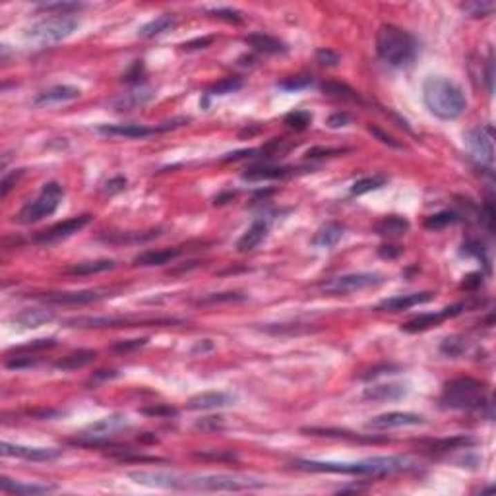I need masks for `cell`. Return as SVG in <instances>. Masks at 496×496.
<instances>
[{"instance_id":"obj_1","label":"cell","mask_w":496,"mask_h":496,"mask_svg":"<svg viewBox=\"0 0 496 496\" xmlns=\"http://www.w3.org/2000/svg\"><path fill=\"white\" fill-rule=\"evenodd\" d=\"M293 466L312 473H340V475H392L415 467V459L409 456H376L360 461H316L297 459Z\"/></svg>"},{"instance_id":"obj_2","label":"cell","mask_w":496,"mask_h":496,"mask_svg":"<svg viewBox=\"0 0 496 496\" xmlns=\"http://www.w3.org/2000/svg\"><path fill=\"white\" fill-rule=\"evenodd\" d=\"M266 486V481L248 475L231 473H204V475H181L163 471L159 488L165 490H198V493H241Z\"/></svg>"},{"instance_id":"obj_3","label":"cell","mask_w":496,"mask_h":496,"mask_svg":"<svg viewBox=\"0 0 496 496\" xmlns=\"http://www.w3.org/2000/svg\"><path fill=\"white\" fill-rule=\"evenodd\" d=\"M423 101L434 117L454 120L467 109V99L456 82L446 76H428L423 84Z\"/></svg>"},{"instance_id":"obj_4","label":"cell","mask_w":496,"mask_h":496,"mask_svg":"<svg viewBox=\"0 0 496 496\" xmlns=\"http://www.w3.org/2000/svg\"><path fill=\"white\" fill-rule=\"evenodd\" d=\"M376 53L389 66H405L415 59L417 43L405 30L392 24H382L376 31Z\"/></svg>"},{"instance_id":"obj_5","label":"cell","mask_w":496,"mask_h":496,"mask_svg":"<svg viewBox=\"0 0 496 496\" xmlns=\"http://www.w3.org/2000/svg\"><path fill=\"white\" fill-rule=\"evenodd\" d=\"M486 388L481 380L461 376L448 382L442 392L440 403L442 407L454 409V411H471L481 407L485 403Z\"/></svg>"},{"instance_id":"obj_6","label":"cell","mask_w":496,"mask_h":496,"mask_svg":"<svg viewBox=\"0 0 496 496\" xmlns=\"http://www.w3.org/2000/svg\"><path fill=\"white\" fill-rule=\"evenodd\" d=\"M80 21L74 16H50L26 30V39L37 45H53L70 37L78 30Z\"/></svg>"},{"instance_id":"obj_7","label":"cell","mask_w":496,"mask_h":496,"mask_svg":"<svg viewBox=\"0 0 496 496\" xmlns=\"http://www.w3.org/2000/svg\"><path fill=\"white\" fill-rule=\"evenodd\" d=\"M62 196H64V190L59 183H47L35 200H31L21 208L18 219L21 223H37L41 219L49 217L57 212Z\"/></svg>"},{"instance_id":"obj_8","label":"cell","mask_w":496,"mask_h":496,"mask_svg":"<svg viewBox=\"0 0 496 496\" xmlns=\"http://www.w3.org/2000/svg\"><path fill=\"white\" fill-rule=\"evenodd\" d=\"M386 282V277L382 273H370V272H357V273H345V275H338L326 279L318 285V289L326 295H351V293L365 291V289H372L378 287Z\"/></svg>"},{"instance_id":"obj_9","label":"cell","mask_w":496,"mask_h":496,"mask_svg":"<svg viewBox=\"0 0 496 496\" xmlns=\"http://www.w3.org/2000/svg\"><path fill=\"white\" fill-rule=\"evenodd\" d=\"M466 146L481 165L490 167L495 163V132L490 125L469 128L466 132Z\"/></svg>"},{"instance_id":"obj_10","label":"cell","mask_w":496,"mask_h":496,"mask_svg":"<svg viewBox=\"0 0 496 496\" xmlns=\"http://www.w3.org/2000/svg\"><path fill=\"white\" fill-rule=\"evenodd\" d=\"M128 425L127 415H109L91 423L88 427L82 430L76 440H72V444H84V446H101L107 442V437H111L113 432H117L120 428H125Z\"/></svg>"},{"instance_id":"obj_11","label":"cell","mask_w":496,"mask_h":496,"mask_svg":"<svg viewBox=\"0 0 496 496\" xmlns=\"http://www.w3.org/2000/svg\"><path fill=\"white\" fill-rule=\"evenodd\" d=\"M91 221V215L84 214L78 215V217H72V219H66V221H60V223L53 225L49 229L41 231L33 237L35 243H43V244H50V243H59V241H64L68 239L72 235H76L78 231H82L86 225H89Z\"/></svg>"},{"instance_id":"obj_12","label":"cell","mask_w":496,"mask_h":496,"mask_svg":"<svg viewBox=\"0 0 496 496\" xmlns=\"http://www.w3.org/2000/svg\"><path fill=\"white\" fill-rule=\"evenodd\" d=\"M425 425V417L417 415V413H407V411H392V413H384L378 417H372L365 425L367 430H394V428L403 427H419Z\"/></svg>"},{"instance_id":"obj_13","label":"cell","mask_w":496,"mask_h":496,"mask_svg":"<svg viewBox=\"0 0 496 496\" xmlns=\"http://www.w3.org/2000/svg\"><path fill=\"white\" fill-rule=\"evenodd\" d=\"M466 306L463 304H454V306H448L444 311L440 312H425V314H419L415 318H411L401 326V330L407 331V333H419V331H427L430 328H437L438 324H442L448 318H454L457 314H461Z\"/></svg>"},{"instance_id":"obj_14","label":"cell","mask_w":496,"mask_h":496,"mask_svg":"<svg viewBox=\"0 0 496 496\" xmlns=\"http://www.w3.org/2000/svg\"><path fill=\"white\" fill-rule=\"evenodd\" d=\"M0 454L4 457H18L28 461H53L62 454L59 448H39V446H21V444H10L2 442Z\"/></svg>"},{"instance_id":"obj_15","label":"cell","mask_w":496,"mask_h":496,"mask_svg":"<svg viewBox=\"0 0 496 496\" xmlns=\"http://www.w3.org/2000/svg\"><path fill=\"white\" fill-rule=\"evenodd\" d=\"M82 95V91L74 86H53L37 93V98L33 99L35 107H53V105H62V103H72Z\"/></svg>"},{"instance_id":"obj_16","label":"cell","mask_w":496,"mask_h":496,"mask_svg":"<svg viewBox=\"0 0 496 496\" xmlns=\"http://www.w3.org/2000/svg\"><path fill=\"white\" fill-rule=\"evenodd\" d=\"M59 486L50 485V483H21V481H12L8 477H0V490L8 493V495H21V496H37L55 493Z\"/></svg>"},{"instance_id":"obj_17","label":"cell","mask_w":496,"mask_h":496,"mask_svg":"<svg viewBox=\"0 0 496 496\" xmlns=\"http://www.w3.org/2000/svg\"><path fill=\"white\" fill-rule=\"evenodd\" d=\"M235 403V396L227 392H202L188 399V409L194 411H210V409L229 407Z\"/></svg>"},{"instance_id":"obj_18","label":"cell","mask_w":496,"mask_h":496,"mask_svg":"<svg viewBox=\"0 0 496 496\" xmlns=\"http://www.w3.org/2000/svg\"><path fill=\"white\" fill-rule=\"evenodd\" d=\"M53 320H55V312L49 309H24L10 318L12 324L21 330H33Z\"/></svg>"},{"instance_id":"obj_19","label":"cell","mask_w":496,"mask_h":496,"mask_svg":"<svg viewBox=\"0 0 496 496\" xmlns=\"http://www.w3.org/2000/svg\"><path fill=\"white\" fill-rule=\"evenodd\" d=\"M432 293L423 291V293H411V295H398V297H392V299H384L376 306V311H388V312H399V311H407V309H413L417 304H423V302L432 301Z\"/></svg>"},{"instance_id":"obj_20","label":"cell","mask_w":496,"mask_h":496,"mask_svg":"<svg viewBox=\"0 0 496 496\" xmlns=\"http://www.w3.org/2000/svg\"><path fill=\"white\" fill-rule=\"evenodd\" d=\"M103 297H107L103 291H66V293H45V297H41L43 301L55 302V304H89V302L101 301Z\"/></svg>"},{"instance_id":"obj_21","label":"cell","mask_w":496,"mask_h":496,"mask_svg":"<svg viewBox=\"0 0 496 496\" xmlns=\"http://www.w3.org/2000/svg\"><path fill=\"white\" fill-rule=\"evenodd\" d=\"M268 231H270V221H268V219H256V221L244 231L243 237L239 239L237 250H239V252H250V250H254V248L268 237Z\"/></svg>"},{"instance_id":"obj_22","label":"cell","mask_w":496,"mask_h":496,"mask_svg":"<svg viewBox=\"0 0 496 496\" xmlns=\"http://www.w3.org/2000/svg\"><path fill=\"white\" fill-rule=\"evenodd\" d=\"M407 396V388L403 384H378V386H370L365 389L362 398L369 401H398Z\"/></svg>"},{"instance_id":"obj_23","label":"cell","mask_w":496,"mask_h":496,"mask_svg":"<svg viewBox=\"0 0 496 496\" xmlns=\"http://www.w3.org/2000/svg\"><path fill=\"white\" fill-rule=\"evenodd\" d=\"M98 132L105 136H120V138H146L156 134L157 128L146 127V125H101Z\"/></svg>"},{"instance_id":"obj_24","label":"cell","mask_w":496,"mask_h":496,"mask_svg":"<svg viewBox=\"0 0 496 496\" xmlns=\"http://www.w3.org/2000/svg\"><path fill=\"white\" fill-rule=\"evenodd\" d=\"M244 41H246V45H250L254 50H258L262 55H279V53L287 50L283 41L275 39L272 35H266V33H250L244 37Z\"/></svg>"},{"instance_id":"obj_25","label":"cell","mask_w":496,"mask_h":496,"mask_svg":"<svg viewBox=\"0 0 496 496\" xmlns=\"http://www.w3.org/2000/svg\"><path fill=\"white\" fill-rule=\"evenodd\" d=\"M181 254V248H163V250H146V252L138 254L134 258V266H163L175 260L176 256Z\"/></svg>"},{"instance_id":"obj_26","label":"cell","mask_w":496,"mask_h":496,"mask_svg":"<svg viewBox=\"0 0 496 496\" xmlns=\"http://www.w3.org/2000/svg\"><path fill=\"white\" fill-rule=\"evenodd\" d=\"M409 231V221L405 217H399V215H389L380 219L378 223L374 225V233L380 237H386V239H394L399 235H405Z\"/></svg>"},{"instance_id":"obj_27","label":"cell","mask_w":496,"mask_h":496,"mask_svg":"<svg viewBox=\"0 0 496 496\" xmlns=\"http://www.w3.org/2000/svg\"><path fill=\"white\" fill-rule=\"evenodd\" d=\"M98 357V353L91 349H80L74 353H68L66 357H62L55 362V369L59 370H78L88 367L89 362H93V359Z\"/></svg>"},{"instance_id":"obj_28","label":"cell","mask_w":496,"mask_h":496,"mask_svg":"<svg viewBox=\"0 0 496 496\" xmlns=\"http://www.w3.org/2000/svg\"><path fill=\"white\" fill-rule=\"evenodd\" d=\"M176 26V18L173 14H163V16H157L156 20L147 21L146 26H142L138 30V37L142 39H151V37H157L165 31L173 30Z\"/></svg>"},{"instance_id":"obj_29","label":"cell","mask_w":496,"mask_h":496,"mask_svg":"<svg viewBox=\"0 0 496 496\" xmlns=\"http://www.w3.org/2000/svg\"><path fill=\"white\" fill-rule=\"evenodd\" d=\"M151 98H154V93L149 89H136V91H130V93H125L120 98L113 99L111 105H113L115 111H132V109L146 105Z\"/></svg>"},{"instance_id":"obj_30","label":"cell","mask_w":496,"mask_h":496,"mask_svg":"<svg viewBox=\"0 0 496 496\" xmlns=\"http://www.w3.org/2000/svg\"><path fill=\"white\" fill-rule=\"evenodd\" d=\"M289 175H293L291 167L260 165L246 169V173H243V178L244 181H272V178H285Z\"/></svg>"},{"instance_id":"obj_31","label":"cell","mask_w":496,"mask_h":496,"mask_svg":"<svg viewBox=\"0 0 496 496\" xmlns=\"http://www.w3.org/2000/svg\"><path fill=\"white\" fill-rule=\"evenodd\" d=\"M341 237H343V227L340 223H328L314 233L311 243L312 246H318V248H331L340 243Z\"/></svg>"},{"instance_id":"obj_32","label":"cell","mask_w":496,"mask_h":496,"mask_svg":"<svg viewBox=\"0 0 496 496\" xmlns=\"http://www.w3.org/2000/svg\"><path fill=\"white\" fill-rule=\"evenodd\" d=\"M115 260H91V262H80L70 266L64 270L68 275H93V273H103L115 270Z\"/></svg>"},{"instance_id":"obj_33","label":"cell","mask_w":496,"mask_h":496,"mask_svg":"<svg viewBox=\"0 0 496 496\" xmlns=\"http://www.w3.org/2000/svg\"><path fill=\"white\" fill-rule=\"evenodd\" d=\"M475 444V440L469 437H452V438H442L437 442H430L428 450L432 452H452V450H463Z\"/></svg>"},{"instance_id":"obj_34","label":"cell","mask_w":496,"mask_h":496,"mask_svg":"<svg viewBox=\"0 0 496 496\" xmlns=\"http://www.w3.org/2000/svg\"><path fill=\"white\" fill-rule=\"evenodd\" d=\"M495 2L493 0H469L459 4V10L471 16V18H486L495 12Z\"/></svg>"},{"instance_id":"obj_35","label":"cell","mask_w":496,"mask_h":496,"mask_svg":"<svg viewBox=\"0 0 496 496\" xmlns=\"http://www.w3.org/2000/svg\"><path fill=\"white\" fill-rule=\"evenodd\" d=\"M322 91L326 95L338 99H349V101H360L359 93L353 88H349L347 84H340V82H324L322 84Z\"/></svg>"},{"instance_id":"obj_36","label":"cell","mask_w":496,"mask_h":496,"mask_svg":"<svg viewBox=\"0 0 496 496\" xmlns=\"http://www.w3.org/2000/svg\"><path fill=\"white\" fill-rule=\"evenodd\" d=\"M459 221V215L456 212H438V214L430 215L425 219V227L430 229V231H438V229H444V227H450V225H456Z\"/></svg>"},{"instance_id":"obj_37","label":"cell","mask_w":496,"mask_h":496,"mask_svg":"<svg viewBox=\"0 0 496 496\" xmlns=\"http://www.w3.org/2000/svg\"><path fill=\"white\" fill-rule=\"evenodd\" d=\"M241 88H243V78L231 76V78H223L221 82L214 84L212 88L205 91V95L208 98H212V95H227V93H233V91Z\"/></svg>"},{"instance_id":"obj_38","label":"cell","mask_w":496,"mask_h":496,"mask_svg":"<svg viewBox=\"0 0 496 496\" xmlns=\"http://www.w3.org/2000/svg\"><path fill=\"white\" fill-rule=\"evenodd\" d=\"M384 185H386L384 176H365V178H360V181H357L355 185L351 186V194H367V192H372V190H378Z\"/></svg>"},{"instance_id":"obj_39","label":"cell","mask_w":496,"mask_h":496,"mask_svg":"<svg viewBox=\"0 0 496 496\" xmlns=\"http://www.w3.org/2000/svg\"><path fill=\"white\" fill-rule=\"evenodd\" d=\"M41 10L57 12V16H70L72 12H78L84 8V4H76V2H43L39 4Z\"/></svg>"},{"instance_id":"obj_40","label":"cell","mask_w":496,"mask_h":496,"mask_svg":"<svg viewBox=\"0 0 496 496\" xmlns=\"http://www.w3.org/2000/svg\"><path fill=\"white\" fill-rule=\"evenodd\" d=\"M277 86L285 89V91H301V89L312 88L314 86V78L312 76H293V78H287L285 82H279Z\"/></svg>"},{"instance_id":"obj_41","label":"cell","mask_w":496,"mask_h":496,"mask_svg":"<svg viewBox=\"0 0 496 496\" xmlns=\"http://www.w3.org/2000/svg\"><path fill=\"white\" fill-rule=\"evenodd\" d=\"M312 122V115L309 111H293L285 117V125L295 130H304Z\"/></svg>"},{"instance_id":"obj_42","label":"cell","mask_w":496,"mask_h":496,"mask_svg":"<svg viewBox=\"0 0 496 496\" xmlns=\"http://www.w3.org/2000/svg\"><path fill=\"white\" fill-rule=\"evenodd\" d=\"M159 237V231H146V233H125L117 235V237H109L107 241L111 243H142V241H149V239H156Z\"/></svg>"},{"instance_id":"obj_43","label":"cell","mask_w":496,"mask_h":496,"mask_svg":"<svg viewBox=\"0 0 496 496\" xmlns=\"http://www.w3.org/2000/svg\"><path fill=\"white\" fill-rule=\"evenodd\" d=\"M246 297L241 293H215V295H208L204 299H200L198 304H215V302H235L244 301Z\"/></svg>"},{"instance_id":"obj_44","label":"cell","mask_w":496,"mask_h":496,"mask_svg":"<svg viewBox=\"0 0 496 496\" xmlns=\"http://www.w3.org/2000/svg\"><path fill=\"white\" fill-rule=\"evenodd\" d=\"M466 349L463 341H459V338H446L440 345V353H444L446 357H459Z\"/></svg>"},{"instance_id":"obj_45","label":"cell","mask_w":496,"mask_h":496,"mask_svg":"<svg viewBox=\"0 0 496 496\" xmlns=\"http://www.w3.org/2000/svg\"><path fill=\"white\" fill-rule=\"evenodd\" d=\"M147 343V338H138V340H122L117 341L111 349L115 353H132V351L142 349Z\"/></svg>"},{"instance_id":"obj_46","label":"cell","mask_w":496,"mask_h":496,"mask_svg":"<svg viewBox=\"0 0 496 496\" xmlns=\"http://www.w3.org/2000/svg\"><path fill=\"white\" fill-rule=\"evenodd\" d=\"M316 60L324 66H338L341 62V57L331 49H318L316 50Z\"/></svg>"},{"instance_id":"obj_47","label":"cell","mask_w":496,"mask_h":496,"mask_svg":"<svg viewBox=\"0 0 496 496\" xmlns=\"http://www.w3.org/2000/svg\"><path fill=\"white\" fill-rule=\"evenodd\" d=\"M210 14H212L214 18L231 21V24H241V21H243V14L237 10H231V8H217V10H210Z\"/></svg>"},{"instance_id":"obj_48","label":"cell","mask_w":496,"mask_h":496,"mask_svg":"<svg viewBox=\"0 0 496 496\" xmlns=\"http://www.w3.org/2000/svg\"><path fill=\"white\" fill-rule=\"evenodd\" d=\"M142 413H144V415H149V417H163V419L176 417V415H178V411H176L175 407H169V405L146 407V409H142Z\"/></svg>"},{"instance_id":"obj_49","label":"cell","mask_w":496,"mask_h":496,"mask_svg":"<svg viewBox=\"0 0 496 496\" xmlns=\"http://www.w3.org/2000/svg\"><path fill=\"white\" fill-rule=\"evenodd\" d=\"M196 428L215 432V430H223L225 423L221 417H208V419H202V421H198V423H196Z\"/></svg>"},{"instance_id":"obj_50","label":"cell","mask_w":496,"mask_h":496,"mask_svg":"<svg viewBox=\"0 0 496 496\" xmlns=\"http://www.w3.org/2000/svg\"><path fill=\"white\" fill-rule=\"evenodd\" d=\"M125 186H127V178H125V176H115V178H111V181L105 183V188H103V190H105L107 194H115V192H120Z\"/></svg>"},{"instance_id":"obj_51","label":"cell","mask_w":496,"mask_h":496,"mask_svg":"<svg viewBox=\"0 0 496 496\" xmlns=\"http://www.w3.org/2000/svg\"><path fill=\"white\" fill-rule=\"evenodd\" d=\"M115 378H118V370H98V372L91 374L89 382H91V384H98V382H109V380Z\"/></svg>"},{"instance_id":"obj_52","label":"cell","mask_w":496,"mask_h":496,"mask_svg":"<svg viewBox=\"0 0 496 496\" xmlns=\"http://www.w3.org/2000/svg\"><path fill=\"white\" fill-rule=\"evenodd\" d=\"M57 345V340H35L30 345H24V347H18L16 351H35V349H49V347H55Z\"/></svg>"},{"instance_id":"obj_53","label":"cell","mask_w":496,"mask_h":496,"mask_svg":"<svg viewBox=\"0 0 496 496\" xmlns=\"http://www.w3.org/2000/svg\"><path fill=\"white\" fill-rule=\"evenodd\" d=\"M369 132H370V134H374V136L378 138V140H380V142H382V144H388V146H392V147H401V146H399V144H398V142H396V138H392V136H389V134H386V132H382L380 128L372 127V125H370V127H369Z\"/></svg>"},{"instance_id":"obj_54","label":"cell","mask_w":496,"mask_h":496,"mask_svg":"<svg viewBox=\"0 0 496 496\" xmlns=\"http://www.w3.org/2000/svg\"><path fill=\"white\" fill-rule=\"evenodd\" d=\"M349 115L347 113H333L330 118H328V127L330 128H341L347 127L349 125Z\"/></svg>"},{"instance_id":"obj_55","label":"cell","mask_w":496,"mask_h":496,"mask_svg":"<svg viewBox=\"0 0 496 496\" xmlns=\"http://www.w3.org/2000/svg\"><path fill=\"white\" fill-rule=\"evenodd\" d=\"M401 252H403V248L398 246V244H384V246H380L378 248L380 256H382V258H388V260L396 258V256H399Z\"/></svg>"},{"instance_id":"obj_56","label":"cell","mask_w":496,"mask_h":496,"mask_svg":"<svg viewBox=\"0 0 496 496\" xmlns=\"http://www.w3.org/2000/svg\"><path fill=\"white\" fill-rule=\"evenodd\" d=\"M345 149H331V147H312L309 149L306 157H328V156H338V154H343Z\"/></svg>"},{"instance_id":"obj_57","label":"cell","mask_w":496,"mask_h":496,"mask_svg":"<svg viewBox=\"0 0 496 496\" xmlns=\"http://www.w3.org/2000/svg\"><path fill=\"white\" fill-rule=\"evenodd\" d=\"M21 175H24V171H18V173H12L10 176H4V178H2V185H0L2 186V198H6V196H8L12 185H16V183H18V178H20Z\"/></svg>"},{"instance_id":"obj_58","label":"cell","mask_w":496,"mask_h":496,"mask_svg":"<svg viewBox=\"0 0 496 496\" xmlns=\"http://www.w3.org/2000/svg\"><path fill=\"white\" fill-rule=\"evenodd\" d=\"M214 343H212V340H200V341H196L194 345H192V349H190V353L192 355H198V353H208V351H214Z\"/></svg>"},{"instance_id":"obj_59","label":"cell","mask_w":496,"mask_h":496,"mask_svg":"<svg viewBox=\"0 0 496 496\" xmlns=\"http://www.w3.org/2000/svg\"><path fill=\"white\" fill-rule=\"evenodd\" d=\"M256 154H258V149H241V151L225 156L223 161H239V159H244V157H254Z\"/></svg>"},{"instance_id":"obj_60","label":"cell","mask_w":496,"mask_h":496,"mask_svg":"<svg viewBox=\"0 0 496 496\" xmlns=\"http://www.w3.org/2000/svg\"><path fill=\"white\" fill-rule=\"evenodd\" d=\"M481 283H483V275L481 273H471V275H467L461 287L463 289H477V287H481Z\"/></svg>"},{"instance_id":"obj_61","label":"cell","mask_w":496,"mask_h":496,"mask_svg":"<svg viewBox=\"0 0 496 496\" xmlns=\"http://www.w3.org/2000/svg\"><path fill=\"white\" fill-rule=\"evenodd\" d=\"M212 41H214L212 37H204V39H196V41H190V43H185L183 47H185V49H204V47H208Z\"/></svg>"}]
</instances>
